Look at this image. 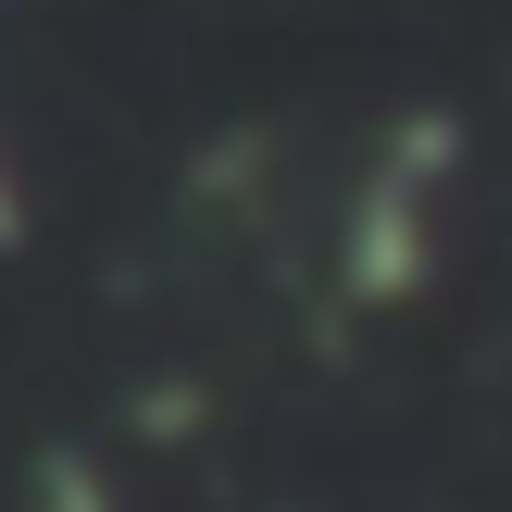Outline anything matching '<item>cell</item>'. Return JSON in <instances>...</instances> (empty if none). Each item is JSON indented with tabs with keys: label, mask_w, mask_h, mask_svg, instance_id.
Returning a JSON list of instances; mask_svg holds the SVG:
<instances>
[{
	"label": "cell",
	"mask_w": 512,
	"mask_h": 512,
	"mask_svg": "<svg viewBox=\"0 0 512 512\" xmlns=\"http://www.w3.org/2000/svg\"><path fill=\"white\" fill-rule=\"evenodd\" d=\"M25 225V188H13V150H0V238Z\"/></svg>",
	"instance_id": "7a4b0ae2"
},
{
	"label": "cell",
	"mask_w": 512,
	"mask_h": 512,
	"mask_svg": "<svg viewBox=\"0 0 512 512\" xmlns=\"http://www.w3.org/2000/svg\"><path fill=\"white\" fill-rule=\"evenodd\" d=\"M438 238H450V125H413L400 150H375L363 200H350V238H338L350 300H413L438 275Z\"/></svg>",
	"instance_id": "6da1fadb"
}]
</instances>
